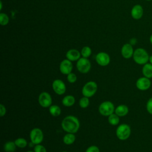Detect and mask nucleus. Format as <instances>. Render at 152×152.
Wrapping results in <instances>:
<instances>
[{"instance_id": "27", "label": "nucleus", "mask_w": 152, "mask_h": 152, "mask_svg": "<svg viewBox=\"0 0 152 152\" xmlns=\"http://www.w3.org/2000/svg\"><path fill=\"white\" fill-rule=\"evenodd\" d=\"M77 77L74 73L71 72L67 75V80L70 83H74L77 81Z\"/></svg>"}, {"instance_id": "3", "label": "nucleus", "mask_w": 152, "mask_h": 152, "mask_svg": "<svg viewBox=\"0 0 152 152\" xmlns=\"http://www.w3.org/2000/svg\"><path fill=\"white\" fill-rule=\"evenodd\" d=\"M131 127L126 124L119 125L116 130V135L117 138L122 141L127 140L131 135Z\"/></svg>"}, {"instance_id": "16", "label": "nucleus", "mask_w": 152, "mask_h": 152, "mask_svg": "<svg viewBox=\"0 0 152 152\" xmlns=\"http://www.w3.org/2000/svg\"><path fill=\"white\" fill-rule=\"evenodd\" d=\"M129 112L128 107L125 104H120L115 109V113L119 117L126 116Z\"/></svg>"}, {"instance_id": "22", "label": "nucleus", "mask_w": 152, "mask_h": 152, "mask_svg": "<svg viewBox=\"0 0 152 152\" xmlns=\"http://www.w3.org/2000/svg\"><path fill=\"white\" fill-rule=\"evenodd\" d=\"M108 122L112 125H117L119 122V116L116 113H112L108 116Z\"/></svg>"}, {"instance_id": "28", "label": "nucleus", "mask_w": 152, "mask_h": 152, "mask_svg": "<svg viewBox=\"0 0 152 152\" xmlns=\"http://www.w3.org/2000/svg\"><path fill=\"white\" fill-rule=\"evenodd\" d=\"M34 152H47L46 148L42 145L37 144L34 147Z\"/></svg>"}, {"instance_id": "11", "label": "nucleus", "mask_w": 152, "mask_h": 152, "mask_svg": "<svg viewBox=\"0 0 152 152\" xmlns=\"http://www.w3.org/2000/svg\"><path fill=\"white\" fill-rule=\"evenodd\" d=\"M96 61L99 65L102 66H105L109 64L110 58L107 53L101 52L96 55Z\"/></svg>"}, {"instance_id": "17", "label": "nucleus", "mask_w": 152, "mask_h": 152, "mask_svg": "<svg viewBox=\"0 0 152 152\" xmlns=\"http://www.w3.org/2000/svg\"><path fill=\"white\" fill-rule=\"evenodd\" d=\"M142 73L144 77L148 78H152V64L147 63L144 64L142 68Z\"/></svg>"}, {"instance_id": "36", "label": "nucleus", "mask_w": 152, "mask_h": 152, "mask_svg": "<svg viewBox=\"0 0 152 152\" xmlns=\"http://www.w3.org/2000/svg\"><path fill=\"white\" fill-rule=\"evenodd\" d=\"M145 1H152V0H145Z\"/></svg>"}, {"instance_id": "15", "label": "nucleus", "mask_w": 152, "mask_h": 152, "mask_svg": "<svg viewBox=\"0 0 152 152\" xmlns=\"http://www.w3.org/2000/svg\"><path fill=\"white\" fill-rule=\"evenodd\" d=\"M81 53L77 49H72L69 50L66 53V59L72 61H78L80 58Z\"/></svg>"}, {"instance_id": "34", "label": "nucleus", "mask_w": 152, "mask_h": 152, "mask_svg": "<svg viewBox=\"0 0 152 152\" xmlns=\"http://www.w3.org/2000/svg\"><path fill=\"white\" fill-rule=\"evenodd\" d=\"M150 42L151 43V44L152 45V34L150 35Z\"/></svg>"}, {"instance_id": "18", "label": "nucleus", "mask_w": 152, "mask_h": 152, "mask_svg": "<svg viewBox=\"0 0 152 152\" xmlns=\"http://www.w3.org/2000/svg\"><path fill=\"white\" fill-rule=\"evenodd\" d=\"M75 97L72 95H67L62 100V103L66 107L72 106L75 103Z\"/></svg>"}, {"instance_id": "7", "label": "nucleus", "mask_w": 152, "mask_h": 152, "mask_svg": "<svg viewBox=\"0 0 152 152\" xmlns=\"http://www.w3.org/2000/svg\"><path fill=\"white\" fill-rule=\"evenodd\" d=\"M30 138L31 142L34 145L39 144L43 140V133L40 128H34L30 131Z\"/></svg>"}, {"instance_id": "21", "label": "nucleus", "mask_w": 152, "mask_h": 152, "mask_svg": "<svg viewBox=\"0 0 152 152\" xmlns=\"http://www.w3.org/2000/svg\"><path fill=\"white\" fill-rule=\"evenodd\" d=\"M16 145L14 141H8L4 145V150L5 152H14L16 148Z\"/></svg>"}, {"instance_id": "33", "label": "nucleus", "mask_w": 152, "mask_h": 152, "mask_svg": "<svg viewBox=\"0 0 152 152\" xmlns=\"http://www.w3.org/2000/svg\"><path fill=\"white\" fill-rule=\"evenodd\" d=\"M149 62L151 64H152V55L151 56H150V58H149Z\"/></svg>"}, {"instance_id": "37", "label": "nucleus", "mask_w": 152, "mask_h": 152, "mask_svg": "<svg viewBox=\"0 0 152 152\" xmlns=\"http://www.w3.org/2000/svg\"><path fill=\"white\" fill-rule=\"evenodd\" d=\"M62 152H68V151H62Z\"/></svg>"}, {"instance_id": "9", "label": "nucleus", "mask_w": 152, "mask_h": 152, "mask_svg": "<svg viewBox=\"0 0 152 152\" xmlns=\"http://www.w3.org/2000/svg\"><path fill=\"white\" fill-rule=\"evenodd\" d=\"M52 89L54 92L58 95H62L66 91V86L63 81L56 79L52 83Z\"/></svg>"}, {"instance_id": "30", "label": "nucleus", "mask_w": 152, "mask_h": 152, "mask_svg": "<svg viewBox=\"0 0 152 152\" xmlns=\"http://www.w3.org/2000/svg\"><path fill=\"white\" fill-rule=\"evenodd\" d=\"M86 152H100V150L96 145H91L87 148Z\"/></svg>"}, {"instance_id": "5", "label": "nucleus", "mask_w": 152, "mask_h": 152, "mask_svg": "<svg viewBox=\"0 0 152 152\" xmlns=\"http://www.w3.org/2000/svg\"><path fill=\"white\" fill-rule=\"evenodd\" d=\"M115 106L112 102L110 101H104L99 106V113L104 116H109L115 112Z\"/></svg>"}, {"instance_id": "29", "label": "nucleus", "mask_w": 152, "mask_h": 152, "mask_svg": "<svg viewBox=\"0 0 152 152\" xmlns=\"http://www.w3.org/2000/svg\"><path fill=\"white\" fill-rule=\"evenodd\" d=\"M146 109L148 113L152 115V97L148 100L146 103Z\"/></svg>"}, {"instance_id": "6", "label": "nucleus", "mask_w": 152, "mask_h": 152, "mask_svg": "<svg viewBox=\"0 0 152 152\" xmlns=\"http://www.w3.org/2000/svg\"><path fill=\"white\" fill-rule=\"evenodd\" d=\"M76 66L80 72L86 74L91 69V63L87 58L82 57L77 61Z\"/></svg>"}, {"instance_id": "8", "label": "nucleus", "mask_w": 152, "mask_h": 152, "mask_svg": "<svg viewBox=\"0 0 152 152\" xmlns=\"http://www.w3.org/2000/svg\"><path fill=\"white\" fill-rule=\"evenodd\" d=\"M38 102L39 104L44 108L49 107L52 105V99L51 96L46 91L42 92L38 97Z\"/></svg>"}, {"instance_id": "26", "label": "nucleus", "mask_w": 152, "mask_h": 152, "mask_svg": "<svg viewBox=\"0 0 152 152\" xmlns=\"http://www.w3.org/2000/svg\"><path fill=\"white\" fill-rule=\"evenodd\" d=\"M9 23L8 16L5 14L1 12L0 14V24L2 26H6Z\"/></svg>"}, {"instance_id": "4", "label": "nucleus", "mask_w": 152, "mask_h": 152, "mask_svg": "<svg viewBox=\"0 0 152 152\" xmlns=\"http://www.w3.org/2000/svg\"><path fill=\"white\" fill-rule=\"evenodd\" d=\"M97 90V85L96 82L90 81L86 83L82 88V94L83 96L91 97L95 94Z\"/></svg>"}, {"instance_id": "31", "label": "nucleus", "mask_w": 152, "mask_h": 152, "mask_svg": "<svg viewBox=\"0 0 152 152\" xmlns=\"http://www.w3.org/2000/svg\"><path fill=\"white\" fill-rule=\"evenodd\" d=\"M6 112H7V110H6V108H5V106L3 105L2 104H0V116L1 117L4 116L5 115Z\"/></svg>"}, {"instance_id": "24", "label": "nucleus", "mask_w": 152, "mask_h": 152, "mask_svg": "<svg viewBox=\"0 0 152 152\" xmlns=\"http://www.w3.org/2000/svg\"><path fill=\"white\" fill-rule=\"evenodd\" d=\"M89 104H90V101H89L88 97L83 96L79 100V106L83 109L87 108Z\"/></svg>"}, {"instance_id": "2", "label": "nucleus", "mask_w": 152, "mask_h": 152, "mask_svg": "<svg viewBox=\"0 0 152 152\" xmlns=\"http://www.w3.org/2000/svg\"><path fill=\"white\" fill-rule=\"evenodd\" d=\"M132 58L136 64L144 65L149 61L150 56L145 49L139 48L134 50Z\"/></svg>"}, {"instance_id": "35", "label": "nucleus", "mask_w": 152, "mask_h": 152, "mask_svg": "<svg viewBox=\"0 0 152 152\" xmlns=\"http://www.w3.org/2000/svg\"><path fill=\"white\" fill-rule=\"evenodd\" d=\"M27 152H34V151H31V150H29V151H27Z\"/></svg>"}, {"instance_id": "20", "label": "nucleus", "mask_w": 152, "mask_h": 152, "mask_svg": "<svg viewBox=\"0 0 152 152\" xmlns=\"http://www.w3.org/2000/svg\"><path fill=\"white\" fill-rule=\"evenodd\" d=\"M49 111L50 115L54 117L59 116L61 113V109L60 107L58 105H51L49 107Z\"/></svg>"}, {"instance_id": "19", "label": "nucleus", "mask_w": 152, "mask_h": 152, "mask_svg": "<svg viewBox=\"0 0 152 152\" xmlns=\"http://www.w3.org/2000/svg\"><path fill=\"white\" fill-rule=\"evenodd\" d=\"M75 140V136L74 134L67 133L63 137V142L66 145H71L74 142Z\"/></svg>"}, {"instance_id": "10", "label": "nucleus", "mask_w": 152, "mask_h": 152, "mask_svg": "<svg viewBox=\"0 0 152 152\" xmlns=\"http://www.w3.org/2000/svg\"><path fill=\"white\" fill-rule=\"evenodd\" d=\"M151 81L150 78L145 77H142L139 78L135 83L137 88L141 91H145L150 88L151 87Z\"/></svg>"}, {"instance_id": "12", "label": "nucleus", "mask_w": 152, "mask_h": 152, "mask_svg": "<svg viewBox=\"0 0 152 152\" xmlns=\"http://www.w3.org/2000/svg\"><path fill=\"white\" fill-rule=\"evenodd\" d=\"M72 64L71 61L68 59H64L59 65L60 72L64 75H68L71 72L72 70Z\"/></svg>"}, {"instance_id": "23", "label": "nucleus", "mask_w": 152, "mask_h": 152, "mask_svg": "<svg viewBox=\"0 0 152 152\" xmlns=\"http://www.w3.org/2000/svg\"><path fill=\"white\" fill-rule=\"evenodd\" d=\"M14 142L17 147L19 148H24L27 145V142L26 139L23 138H18Z\"/></svg>"}, {"instance_id": "14", "label": "nucleus", "mask_w": 152, "mask_h": 152, "mask_svg": "<svg viewBox=\"0 0 152 152\" xmlns=\"http://www.w3.org/2000/svg\"><path fill=\"white\" fill-rule=\"evenodd\" d=\"M144 14V10L140 4L135 5L131 9V17L135 20H140L141 18Z\"/></svg>"}, {"instance_id": "32", "label": "nucleus", "mask_w": 152, "mask_h": 152, "mask_svg": "<svg viewBox=\"0 0 152 152\" xmlns=\"http://www.w3.org/2000/svg\"><path fill=\"white\" fill-rule=\"evenodd\" d=\"M136 43H137V39L135 38H132L129 40V43L131 45H134L136 44Z\"/></svg>"}, {"instance_id": "13", "label": "nucleus", "mask_w": 152, "mask_h": 152, "mask_svg": "<svg viewBox=\"0 0 152 152\" xmlns=\"http://www.w3.org/2000/svg\"><path fill=\"white\" fill-rule=\"evenodd\" d=\"M134 52L132 45L130 43L124 44L121 48V55L125 59H129L132 57Z\"/></svg>"}, {"instance_id": "25", "label": "nucleus", "mask_w": 152, "mask_h": 152, "mask_svg": "<svg viewBox=\"0 0 152 152\" xmlns=\"http://www.w3.org/2000/svg\"><path fill=\"white\" fill-rule=\"evenodd\" d=\"M91 54V49L89 46H84L81 50V55L83 58H87Z\"/></svg>"}, {"instance_id": "1", "label": "nucleus", "mask_w": 152, "mask_h": 152, "mask_svg": "<svg viewBox=\"0 0 152 152\" xmlns=\"http://www.w3.org/2000/svg\"><path fill=\"white\" fill-rule=\"evenodd\" d=\"M61 126L64 131L67 133L75 134L79 129L80 122L75 116L68 115L63 119Z\"/></svg>"}]
</instances>
